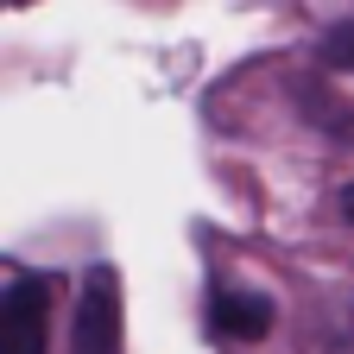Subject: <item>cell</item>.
Returning <instances> with one entry per match:
<instances>
[{
	"instance_id": "obj_3",
	"label": "cell",
	"mask_w": 354,
	"mask_h": 354,
	"mask_svg": "<svg viewBox=\"0 0 354 354\" xmlns=\"http://www.w3.org/2000/svg\"><path fill=\"white\" fill-rule=\"evenodd\" d=\"M209 323H215V335H228V342H259L266 329H272V304H266L259 291H215Z\"/></svg>"
},
{
	"instance_id": "obj_2",
	"label": "cell",
	"mask_w": 354,
	"mask_h": 354,
	"mask_svg": "<svg viewBox=\"0 0 354 354\" xmlns=\"http://www.w3.org/2000/svg\"><path fill=\"white\" fill-rule=\"evenodd\" d=\"M51 348V279H19L0 291V354Z\"/></svg>"
},
{
	"instance_id": "obj_1",
	"label": "cell",
	"mask_w": 354,
	"mask_h": 354,
	"mask_svg": "<svg viewBox=\"0 0 354 354\" xmlns=\"http://www.w3.org/2000/svg\"><path fill=\"white\" fill-rule=\"evenodd\" d=\"M127 348V317H120V285L114 272H88L82 279V297H76V335H70V354H120Z\"/></svg>"
},
{
	"instance_id": "obj_5",
	"label": "cell",
	"mask_w": 354,
	"mask_h": 354,
	"mask_svg": "<svg viewBox=\"0 0 354 354\" xmlns=\"http://www.w3.org/2000/svg\"><path fill=\"white\" fill-rule=\"evenodd\" d=\"M342 215H348V221H354V184H348V190H342Z\"/></svg>"
},
{
	"instance_id": "obj_4",
	"label": "cell",
	"mask_w": 354,
	"mask_h": 354,
	"mask_svg": "<svg viewBox=\"0 0 354 354\" xmlns=\"http://www.w3.org/2000/svg\"><path fill=\"white\" fill-rule=\"evenodd\" d=\"M323 64H329V70H354V19L323 32Z\"/></svg>"
}]
</instances>
